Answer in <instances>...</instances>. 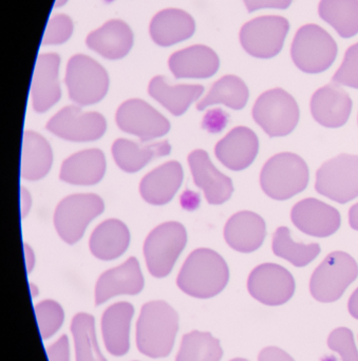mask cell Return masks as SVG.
Instances as JSON below:
<instances>
[{
  "label": "cell",
  "instance_id": "10",
  "mask_svg": "<svg viewBox=\"0 0 358 361\" xmlns=\"http://www.w3.org/2000/svg\"><path fill=\"white\" fill-rule=\"evenodd\" d=\"M315 189L319 195L340 204L358 197V156L342 154L321 165Z\"/></svg>",
  "mask_w": 358,
  "mask_h": 361
},
{
  "label": "cell",
  "instance_id": "5",
  "mask_svg": "<svg viewBox=\"0 0 358 361\" xmlns=\"http://www.w3.org/2000/svg\"><path fill=\"white\" fill-rule=\"evenodd\" d=\"M358 277V265L345 252H333L319 265L310 280V292L319 302L338 301Z\"/></svg>",
  "mask_w": 358,
  "mask_h": 361
},
{
  "label": "cell",
  "instance_id": "18",
  "mask_svg": "<svg viewBox=\"0 0 358 361\" xmlns=\"http://www.w3.org/2000/svg\"><path fill=\"white\" fill-rule=\"evenodd\" d=\"M197 186L204 191L207 202L213 205L226 203L234 192L232 179L220 173L204 150H195L188 157Z\"/></svg>",
  "mask_w": 358,
  "mask_h": 361
},
{
  "label": "cell",
  "instance_id": "20",
  "mask_svg": "<svg viewBox=\"0 0 358 361\" xmlns=\"http://www.w3.org/2000/svg\"><path fill=\"white\" fill-rule=\"evenodd\" d=\"M266 237V221L256 212L243 210L230 216L224 227V239L233 250L243 254L259 250Z\"/></svg>",
  "mask_w": 358,
  "mask_h": 361
},
{
  "label": "cell",
  "instance_id": "50",
  "mask_svg": "<svg viewBox=\"0 0 358 361\" xmlns=\"http://www.w3.org/2000/svg\"><path fill=\"white\" fill-rule=\"evenodd\" d=\"M30 292H31L32 297L34 298V297L37 296L39 290H38L37 286L35 284L30 283Z\"/></svg>",
  "mask_w": 358,
  "mask_h": 361
},
{
  "label": "cell",
  "instance_id": "22",
  "mask_svg": "<svg viewBox=\"0 0 358 361\" xmlns=\"http://www.w3.org/2000/svg\"><path fill=\"white\" fill-rule=\"evenodd\" d=\"M219 66V57L206 46L190 47L169 59V68L177 78H211L217 73Z\"/></svg>",
  "mask_w": 358,
  "mask_h": 361
},
{
  "label": "cell",
  "instance_id": "29",
  "mask_svg": "<svg viewBox=\"0 0 358 361\" xmlns=\"http://www.w3.org/2000/svg\"><path fill=\"white\" fill-rule=\"evenodd\" d=\"M148 92L173 116H182L202 95L204 88L200 85L171 86L163 76H156L150 82Z\"/></svg>",
  "mask_w": 358,
  "mask_h": 361
},
{
  "label": "cell",
  "instance_id": "33",
  "mask_svg": "<svg viewBox=\"0 0 358 361\" xmlns=\"http://www.w3.org/2000/svg\"><path fill=\"white\" fill-rule=\"evenodd\" d=\"M319 14L340 37L357 35L358 0H321Z\"/></svg>",
  "mask_w": 358,
  "mask_h": 361
},
{
  "label": "cell",
  "instance_id": "24",
  "mask_svg": "<svg viewBox=\"0 0 358 361\" xmlns=\"http://www.w3.org/2000/svg\"><path fill=\"white\" fill-rule=\"evenodd\" d=\"M183 180L180 163L168 162L144 177L140 184L142 197L152 205H164L177 193Z\"/></svg>",
  "mask_w": 358,
  "mask_h": 361
},
{
  "label": "cell",
  "instance_id": "7",
  "mask_svg": "<svg viewBox=\"0 0 358 361\" xmlns=\"http://www.w3.org/2000/svg\"><path fill=\"white\" fill-rule=\"evenodd\" d=\"M290 31L287 18L278 15L256 17L240 30V44L245 52L256 59H270L283 50Z\"/></svg>",
  "mask_w": 358,
  "mask_h": 361
},
{
  "label": "cell",
  "instance_id": "31",
  "mask_svg": "<svg viewBox=\"0 0 358 361\" xmlns=\"http://www.w3.org/2000/svg\"><path fill=\"white\" fill-rule=\"evenodd\" d=\"M171 150V145L167 141L141 147L135 142L118 139L112 146V154L116 164L129 173L141 171L152 159L167 156Z\"/></svg>",
  "mask_w": 358,
  "mask_h": 361
},
{
  "label": "cell",
  "instance_id": "2",
  "mask_svg": "<svg viewBox=\"0 0 358 361\" xmlns=\"http://www.w3.org/2000/svg\"><path fill=\"white\" fill-rule=\"evenodd\" d=\"M178 330L179 316L168 303H146L137 324V349L148 357H166L173 351Z\"/></svg>",
  "mask_w": 358,
  "mask_h": 361
},
{
  "label": "cell",
  "instance_id": "16",
  "mask_svg": "<svg viewBox=\"0 0 358 361\" xmlns=\"http://www.w3.org/2000/svg\"><path fill=\"white\" fill-rule=\"evenodd\" d=\"M310 106L311 114L319 124L327 128H340L348 122L353 102L345 89L332 82L315 91Z\"/></svg>",
  "mask_w": 358,
  "mask_h": 361
},
{
  "label": "cell",
  "instance_id": "51",
  "mask_svg": "<svg viewBox=\"0 0 358 361\" xmlns=\"http://www.w3.org/2000/svg\"><path fill=\"white\" fill-rule=\"evenodd\" d=\"M67 1L68 0H56V1H55V6H63V4H65Z\"/></svg>",
  "mask_w": 358,
  "mask_h": 361
},
{
  "label": "cell",
  "instance_id": "17",
  "mask_svg": "<svg viewBox=\"0 0 358 361\" xmlns=\"http://www.w3.org/2000/svg\"><path fill=\"white\" fill-rule=\"evenodd\" d=\"M259 152V140L251 128L236 127L230 130L215 147L218 160L233 171H241L251 166Z\"/></svg>",
  "mask_w": 358,
  "mask_h": 361
},
{
  "label": "cell",
  "instance_id": "12",
  "mask_svg": "<svg viewBox=\"0 0 358 361\" xmlns=\"http://www.w3.org/2000/svg\"><path fill=\"white\" fill-rule=\"evenodd\" d=\"M293 275L276 263H264L252 271L247 290L256 300L268 307L285 305L295 293Z\"/></svg>",
  "mask_w": 358,
  "mask_h": 361
},
{
  "label": "cell",
  "instance_id": "19",
  "mask_svg": "<svg viewBox=\"0 0 358 361\" xmlns=\"http://www.w3.org/2000/svg\"><path fill=\"white\" fill-rule=\"evenodd\" d=\"M144 288L139 261L129 258L124 264L105 271L95 286V305H103L118 295H137Z\"/></svg>",
  "mask_w": 358,
  "mask_h": 361
},
{
  "label": "cell",
  "instance_id": "25",
  "mask_svg": "<svg viewBox=\"0 0 358 361\" xmlns=\"http://www.w3.org/2000/svg\"><path fill=\"white\" fill-rule=\"evenodd\" d=\"M132 42V32L122 20L108 21L87 37L89 48L109 59L124 57L130 51Z\"/></svg>",
  "mask_w": 358,
  "mask_h": 361
},
{
  "label": "cell",
  "instance_id": "28",
  "mask_svg": "<svg viewBox=\"0 0 358 361\" xmlns=\"http://www.w3.org/2000/svg\"><path fill=\"white\" fill-rule=\"evenodd\" d=\"M129 242L130 233L126 225L116 219H110L95 228L89 246L97 259L113 260L126 252Z\"/></svg>",
  "mask_w": 358,
  "mask_h": 361
},
{
  "label": "cell",
  "instance_id": "48",
  "mask_svg": "<svg viewBox=\"0 0 358 361\" xmlns=\"http://www.w3.org/2000/svg\"><path fill=\"white\" fill-rule=\"evenodd\" d=\"M25 256L27 271V274H30L33 269L34 264H35V256H34L33 250L27 244H25Z\"/></svg>",
  "mask_w": 358,
  "mask_h": 361
},
{
  "label": "cell",
  "instance_id": "42",
  "mask_svg": "<svg viewBox=\"0 0 358 361\" xmlns=\"http://www.w3.org/2000/svg\"><path fill=\"white\" fill-rule=\"evenodd\" d=\"M49 361H70L69 339L66 335L47 349Z\"/></svg>",
  "mask_w": 358,
  "mask_h": 361
},
{
  "label": "cell",
  "instance_id": "34",
  "mask_svg": "<svg viewBox=\"0 0 358 361\" xmlns=\"http://www.w3.org/2000/svg\"><path fill=\"white\" fill-rule=\"evenodd\" d=\"M272 250L275 256L285 259L296 267H304L321 254L319 243H297L291 237L288 227H278L273 235Z\"/></svg>",
  "mask_w": 358,
  "mask_h": 361
},
{
  "label": "cell",
  "instance_id": "14",
  "mask_svg": "<svg viewBox=\"0 0 358 361\" xmlns=\"http://www.w3.org/2000/svg\"><path fill=\"white\" fill-rule=\"evenodd\" d=\"M116 123L121 130L140 137L142 142L163 137L171 124L154 108L141 99H129L116 112Z\"/></svg>",
  "mask_w": 358,
  "mask_h": 361
},
{
  "label": "cell",
  "instance_id": "38",
  "mask_svg": "<svg viewBox=\"0 0 358 361\" xmlns=\"http://www.w3.org/2000/svg\"><path fill=\"white\" fill-rule=\"evenodd\" d=\"M328 347L340 354L342 361H358L354 335L350 329L338 328L330 334Z\"/></svg>",
  "mask_w": 358,
  "mask_h": 361
},
{
  "label": "cell",
  "instance_id": "37",
  "mask_svg": "<svg viewBox=\"0 0 358 361\" xmlns=\"http://www.w3.org/2000/svg\"><path fill=\"white\" fill-rule=\"evenodd\" d=\"M35 315L42 339L52 337L65 319L63 307L53 300H44L35 305Z\"/></svg>",
  "mask_w": 358,
  "mask_h": 361
},
{
  "label": "cell",
  "instance_id": "13",
  "mask_svg": "<svg viewBox=\"0 0 358 361\" xmlns=\"http://www.w3.org/2000/svg\"><path fill=\"white\" fill-rule=\"evenodd\" d=\"M107 125L101 114L82 112L76 106H68L55 114L47 125L53 135L73 142L99 140L105 133Z\"/></svg>",
  "mask_w": 358,
  "mask_h": 361
},
{
  "label": "cell",
  "instance_id": "8",
  "mask_svg": "<svg viewBox=\"0 0 358 361\" xmlns=\"http://www.w3.org/2000/svg\"><path fill=\"white\" fill-rule=\"evenodd\" d=\"M186 241L185 228L180 223H163L156 227L144 244V256L150 274L156 278L169 275Z\"/></svg>",
  "mask_w": 358,
  "mask_h": 361
},
{
  "label": "cell",
  "instance_id": "9",
  "mask_svg": "<svg viewBox=\"0 0 358 361\" xmlns=\"http://www.w3.org/2000/svg\"><path fill=\"white\" fill-rule=\"evenodd\" d=\"M66 84L74 103L88 106L104 99L109 78L106 70L94 59L86 55H75L68 63Z\"/></svg>",
  "mask_w": 358,
  "mask_h": 361
},
{
  "label": "cell",
  "instance_id": "15",
  "mask_svg": "<svg viewBox=\"0 0 358 361\" xmlns=\"http://www.w3.org/2000/svg\"><path fill=\"white\" fill-rule=\"evenodd\" d=\"M291 219L300 231L316 238L334 235L342 224V216L335 207L314 197L296 203L291 212Z\"/></svg>",
  "mask_w": 358,
  "mask_h": 361
},
{
  "label": "cell",
  "instance_id": "35",
  "mask_svg": "<svg viewBox=\"0 0 358 361\" xmlns=\"http://www.w3.org/2000/svg\"><path fill=\"white\" fill-rule=\"evenodd\" d=\"M71 332L75 345L76 361H107L97 345L93 316L86 313L74 316Z\"/></svg>",
  "mask_w": 358,
  "mask_h": 361
},
{
  "label": "cell",
  "instance_id": "23",
  "mask_svg": "<svg viewBox=\"0 0 358 361\" xmlns=\"http://www.w3.org/2000/svg\"><path fill=\"white\" fill-rule=\"evenodd\" d=\"M135 309L128 302H118L108 307L101 318V333L106 349L114 356L129 351V333Z\"/></svg>",
  "mask_w": 358,
  "mask_h": 361
},
{
  "label": "cell",
  "instance_id": "43",
  "mask_svg": "<svg viewBox=\"0 0 358 361\" xmlns=\"http://www.w3.org/2000/svg\"><path fill=\"white\" fill-rule=\"evenodd\" d=\"M247 12L253 13L262 8H289L293 0H243Z\"/></svg>",
  "mask_w": 358,
  "mask_h": 361
},
{
  "label": "cell",
  "instance_id": "45",
  "mask_svg": "<svg viewBox=\"0 0 358 361\" xmlns=\"http://www.w3.org/2000/svg\"><path fill=\"white\" fill-rule=\"evenodd\" d=\"M20 205L21 216L25 218L27 212L31 209L32 205L31 195H30L29 191L25 187H23L20 190Z\"/></svg>",
  "mask_w": 358,
  "mask_h": 361
},
{
  "label": "cell",
  "instance_id": "11",
  "mask_svg": "<svg viewBox=\"0 0 358 361\" xmlns=\"http://www.w3.org/2000/svg\"><path fill=\"white\" fill-rule=\"evenodd\" d=\"M104 202L93 193H80L63 199L57 206L54 225L68 244L80 241L89 223L104 212Z\"/></svg>",
  "mask_w": 358,
  "mask_h": 361
},
{
  "label": "cell",
  "instance_id": "26",
  "mask_svg": "<svg viewBox=\"0 0 358 361\" xmlns=\"http://www.w3.org/2000/svg\"><path fill=\"white\" fill-rule=\"evenodd\" d=\"M195 32V21L187 13L178 8L161 11L150 23V35L156 44L167 47L187 39Z\"/></svg>",
  "mask_w": 358,
  "mask_h": 361
},
{
  "label": "cell",
  "instance_id": "1",
  "mask_svg": "<svg viewBox=\"0 0 358 361\" xmlns=\"http://www.w3.org/2000/svg\"><path fill=\"white\" fill-rule=\"evenodd\" d=\"M230 269L215 250L199 248L188 257L178 276L180 290L195 298L217 296L228 286Z\"/></svg>",
  "mask_w": 358,
  "mask_h": 361
},
{
  "label": "cell",
  "instance_id": "32",
  "mask_svg": "<svg viewBox=\"0 0 358 361\" xmlns=\"http://www.w3.org/2000/svg\"><path fill=\"white\" fill-rule=\"evenodd\" d=\"M249 91L247 84L236 75H226L211 87L204 99L197 105V109H206L209 106L222 104L234 110H241L247 106Z\"/></svg>",
  "mask_w": 358,
  "mask_h": 361
},
{
  "label": "cell",
  "instance_id": "47",
  "mask_svg": "<svg viewBox=\"0 0 358 361\" xmlns=\"http://www.w3.org/2000/svg\"><path fill=\"white\" fill-rule=\"evenodd\" d=\"M348 310L350 315L358 320V288L351 295L348 302Z\"/></svg>",
  "mask_w": 358,
  "mask_h": 361
},
{
  "label": "cell",
  "instance_id": "39",
  "mask_svg": "<svg viewBox=\"0 0 358 361\" xmlns=\"http://www.w3.org/2000/svg\"><path fill=\"white\" fill-rule=\"evenodd\" d=\"M333 82L358 89V42L349 47L342 66L332 78Z\"/></svg>",
  "mask_w": 358,
  "mask_h": 361
},
{
  "label": "cell",
  "instance_id": "40",
  "mask_svg": "<svg viewBox=\"0 0 358 361\" xmlns=\"http://www.w3.org/2000/svg\"><path fill=\"white\" fill-rule=\"evenodd\" d=\"M73 31L72 20L67 15H57L50 19L44 31L42 44H59L67 42Z\"/></svg>",
  "mask_w": 358,
  "mask_h": 361
},
{
  "label": "cell",
  "instance_id": "52",
  "mask_svg": "<svg viewBox=\"0 0 358 361\" xmlns=\"http://www.w3.org/2000/svg\"><path fill=\"white\" fill-rule=\"evenodd\" d=\"M230 361H249V360H245V358H235V360H232Z\"/></svg>",
  "mask_w": 358,
  "mask_h": 361
},
{
  "label": "cell",
  "instance_id": "49",
  "mask_svg": "<svg viewBox=\"0 0 358 361\" xmlns=\"http://www.w3.org/2000/svg\"><path fill=\"white\" fill-rule=\"evenodd\" d=\"M349 224L351 228L358 231V203L354 204L349 210Z\"/></svg>",
  "mask_w": 358,
  "mask_h": 361
},
{
  "label": "cell",
  "instance_id": "27",
  "mask_svg": "<svg viewBox=\"0 0 358 361\" xmlns=\"http://www.w3.org/2000/svg\"><path fill=\"white\" fill-rule=\"evenodd\" d=\"M106 160L99 149L84 150L68 158L61 169V180L74 185H93L103 179Z\"/></svg>",
  "mask_w": 358,
  "mask_h": 361
},
{
  "label": "cell",
  "instance_id": "41",
  "mask_svg": "<svg viewBox=\"0 0 358 361\" xmlns=\"http://www.w3.org/2000/svg\"><path fill=\"white\" fill-rule=\"evenodd\" d=\"M228 114L222 109H214L207 112L203 120L202 127L211 133H221L228 125Z\"/></svg>",
  "mask_w": 358,
  "mask_h": 361
},
{
  "label": "cell",
  "instance_id": "3",
  "mask_svg": "<svg viewBox=\"0 0 358 361\" xmlns=\"http://www.w3.org/2000/svg\"><path fill=\"white\" fill-rule=\"evenodd\" d=\"M310 171L306 161L296 154L281 152L268 159L260 173L262 190L271 199L285 201L308 187Z\"/></svg>",
  "mask_w": 358,
  "mask_h": 361
},
{
  "label": "cell",
  "instance_id": "44",
  "mask_svg": "<svg viewBox=\"0 0 358 361\" xmlns=\"http://www.w3.org/2000/svg\"><path fill=\"white\" fill-rule=\"evenodd\" d=\"M258 361H295L291 355L276 347H268L260 352Z\"/></svg>",
  "mask_w": 358,
  "mask_h": 361
},
{
  "label": "cell",
  "instance_id": "30",
  "mask_svg": "<svg viewBox=\"0 0 358 361\" xmlns=\"http://www.w3.org/2000/svg\"><path fill=\"white\" fill-rule=\"evenodd\" d=\"M52 149L48 142L33 131L23 133L21 177L29 180L42 179L52 166Z\"/></svg>",
  "mask_w": 358,
  "mask_h": 361
},
{
  "label": "cell",
  "instance_id": "6",
  "mask_svg": "<svg viewBox=\"0 0 358 361\" xmlns=\"http://www.w3.org/2000/svg\"><path fill=\"white\" fill-rule=\"evenodd\" d=\"M300 107L287 91L275 88L262 93L253 107V118L270 137H287L300 122Z\"/></svg>",
  "mask_w": 358,
  "mask_h": 361
},
{
  "label": "cell",
  "instance_id": "4",
  "mask_svg": "<svg viewBox=\"0 0 358 361\" xmlns=\"http://www.w3.org/2000/svg\"><path fill=\"white\" fill-rule=\"evenodd\" d=\"M334 38L314 23L302 25L296 32L291 46V57L300 71L319 74L327 71L338 57Z\"/></svg>",
  "mask_w": 358,
  "mask_h": 361
},
{
  "label": "cell",
  "instance_id": "46",
  "mask_svg": "<svg viewBox=\"0 0 358 361\" xmlns=\"http://www.w3.org/2000/svg\"><path fill=\"white\" fill-rule=\"evenodd\" d=\"M199 201H200V200H199V195H195L194 192H190V191H187V192L182 195V206L187 208V209L198 207Z\"/></svg>",
  "mask_w": 358,
  "mask_h": 361
},
{
  "label": "cell",
  "instance_id": "36",
  "mask_svg": "<svg viewBox=\"0 0 358 361\" xmlns=\"http://www.w3.org/2000/svg\"><path fill=\"white\" fill-rule=\"evenodd\" d=\"M222 355L220 341L211 333L194 331L182 339L175 361H220Z\"/></svg>",
  "mask_w": 358,
  "mask_h": 361
},
{
  "label": "cell",
  "instance_id": "21",
  "mask_svg": "<svg viewBox=\"0 0 358 361\" xmlns=\"http://www.w3.org/2000/svg\"><path fill=\"white\" fill-rule=\"evenodd\" d=\"M61 59L57 54L38 56L32 80L31 94L34 110L44 114L61 99L58 69Z\"/></svg>",
  "mask_w": 358,
  "mask_h": 361
}]
</instances>
